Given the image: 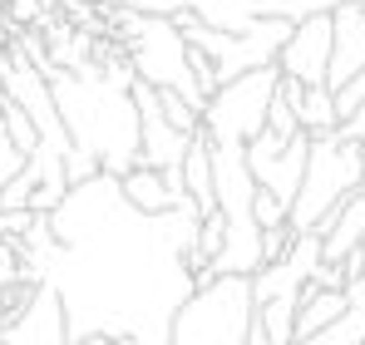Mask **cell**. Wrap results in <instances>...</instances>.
Returning a JSON list of instances; mask_svg holds the SVG:
<instances>
[{"label":"cell","mask_w":365,"mask_h":345,"mask_svg":"<svg viewBox=\"0 0 365 345\" xmlns=\"http://www.w3.org/2000/svg\"><path fill=\"white\" fill-rule=\"evenodd\" d=\"M0 247H5V237H0Z\"/></svg>","instance_id":"20"},{"label":"cell","mask_w":365,"mask_h":345,"mask_svg":"<svg viewBox=\"0 0 365 345\" xmlns=\"http://www.w3.org/2000/svg\"><path fill=\"white\" fill-rule=\"evenodd\" d=\"M182 187H187V197L197 202V212H202V217H212V212H217L212 138H207V128H197V133H192V143H187V158H182Z\"/></svg>","instance_id":"13"},{"label":"cell","mask_w":365,"mask_h":345,"mask_svg":"<svg viewBox=\"0 0 365 345\" xmlns=\"http://www.w3.org/2000/svg\"><path fill=\"white\" fill-rule=\"evenodd\" d=\"M346 311H351L346 291H336V287H306L302 291V306H297V341L316 336V331H326V326H331V321H341Z\"/></svg>","instance_id":"14"},{"label":"cell","mask_w":365,"mask_h":345,"mask_svg":"<svg viewBox=\"0 0 365 345\" xmlns=\"http://www.w3.org/2000/svg\"><path fill=\"white\" fill-rule=\"evenodd\" d=\"M361 187H365V153L356 143H346L341 133L311 138V163H306L302 197L292 207V232L297 237H321L326 222L341 212V202L356 197Z\"/></svg>","instance_id":"4"},{"label":"cell","mask_w":365,"mask_h":345,"mask_svg":"<svg viewBox=\"0 0 365 345\" xmlns=\"http://www.w3.org/2000/svg\"><path fill=\"white\" fill-rule=\"evenodd\" d=\"M109 15L119 25V45H123V55H128V64H133V74L143 84H153V89L182 94L202 114L207 94H202V84L192 74V50L182 40L178 20L173 15H138V10H119V5H109Z\"/></svg>","instance_id":"2"},{"label":"cell","mask_w":365,"mask_h":345,"mask_svg":"<svg viewBox=\"0 0 365 345\" xmlns=\"http://www.w3.org/2000/svg\"><path fill=\"white\" fill-rule=\"evenodd\" d=\"M257 222H262V232H267V227H282V222H292V207H287L282 197H272V192H262V187H257Z\"/></svg>","instance_id":"16"},{"label":"cell","mask_w":365,"mask_h":345,"mask_svg":"<svg viewBox=\"0 0 365 345\" xmlns=\"http://www.w3.org/2000/svg\"><path fill=\"white\" fill-rule=\"evenodd\" d=\"M5 345H74V336H69V311H64L60 291L45 287L35 291V301L5 326Z\"/></svg>","instance_id":"8"},{"label":"cell","mask_w":365,"mask_h":345,"mask_svg":"<svg viewBox=\"0 0 365 345\" xmlns=\"http://www.w3.org/2000/svg\"><path fill=\"white\" fill-rule=\"evenodd\" d=\"M257 336V291L252 277L197 282L168 326V345H252Z\"/></svg>","instance_id":"3"},{"label":"cell","mask_w":365,"mask_h":345,"mask_svg":"<svg viewBox=\"0 0 365 345\" xmlns=\"http://www.w3.org/2000/svg\"><path fill=\"white\" fill-rule=\"evenodd\" d=\"M277 84H282V69H252L242 79L222 84L207 109H202V128L212 143H252L267 133V114H272V99H277Z\"/></svg>","instance_id":"5"},{"label":"cell","mask_w":365,"mask_h":345,"mask_svg":"<svg viewBox=\"0 0 365 345\" xmlns=\"http://www.w3.org/2000/svg\"><path fill=\"white\" fill-rule=\"evenodd\" d=\"M361 242H365V187L356 197H346L341 212L326 222V232H321V257H326L331 267H346V262L361 252Z\"/></svg>","instance_id":"10"},{"label":"cell","mask_w":365,"mask_h":345,"mask_svg":"<svg viewBox=\"0 0 365 345\" xmlns=\"http://www.w3.org/2000/svg\"><path fill=\"white\" fill-rule=\"evenodd\" d=\"M316 5V15H336V10H346V5H356V0H311Z\"/></svg>","instance_id":"19"},{"label":"cell","mask_w":365,"mask_h":345,"mask_svg":"<svg viewBox=\"0 0 365 345\" xmlns=\"http://www.w3.org/2000/svg\"><path fill=\"white\" fill-rule=\"evenodd\" d=\"M247 163H252V177L262 192L282 197L287 207H297L306 182V163H311V133H297V138H282V133H262L247 143Z\"/></svg>","instance_id":"6"},{"label":"cell","mask_w":365,"mask_h":345,"mask_svg":"<svg viewBox=\"0 0 365 345\" xmlns=\"http://www.w3.org/2000/svg\"><path fill=\"white\" fill-rule=\"evenodd\" d=\"M336 94V114L341 118H351L356 109H365V69L351 79V84H341V89H331Z\"/></svg>","instance_id":"17"},{"label":"cell","mask_w":365,"mask_h":345,"mask_svg":"<svg viewBox=\"0 0 365 345\" xmlns=\"http://www.w3.org/2000/svg\"><path fill=\"white\" fill-rule=\"evenodd\" d=\"M267 128H272V133H282V138H297V133H302V123H297V109H292V104L282 99V84H277V99H272Z\"/></svg>","instance_id":"15"},{"label":"cell","mask_w":365,"mask_h":345,"mask_svg":"<svg viewBox=\"0 0 365 345\" xmlns=\"http://www.w3.org/2000/svg\"><path fill=\"white\" fill-rule=\"evenodd\" d=\"M282 99L297 109V123H302V133H311V138H321V133H336V128H341L336 94H331L326 84L306 89V84H297V79H287V74H282Z\"/></svg>","instance_id":"12"},{"label":"cell","mask_w":365,"mask_h":345,"mask_svg":"<svg viewBox=\"0 0 365 345\" xmlns=\"http://www.w3.org/2000/svg\"><path fill=\"white\" fill-rule=\"evenodd\" d=\"M123 187V202L133 207V212H143V217H163V212H173L182 197L173 192V182H168V172L148 168V163H138V168H128L119 177Z\"/></svg>","instance_id":"11"},{"label":"cell","mask_w":365,"mask_h":345,"mask_svg":"<svg viewBox=\"0 0 365 345\" xmlns=\"http://www.w3.org/2000/svg\"><path fill=\"white\" fill-rule=\"evenodd\" d=\"M60 104L64 133L79 153L99 158L109 177L138 168V99H133V64L123 45H104L84 69H50L45 74Z\"/></svg>","instance_id":"1"},{"label":"cell","mask_w":365,"mask_h":345,"mask_svg":"<svg viewBox=\"0 0 365 345\" xmlns=\"http://www.w3.org/2000/svg\"><path fill=\"white\" fill-rule=\"evenodd\" d=\"M331 50H336V25H331V15H306L302 25H292V40L282 45L277 69H282L287 79L306 84V89H316V84L331 89Z\"/></svg>","instance_id":"7"},{"label":"cell","mask_w":365,"mask_h":345,"mask_svg":"<svg viewBox=\"0 0 365 345\" xmlns=\"http://www.w3.org/2000/svg\"><path fill=\"white\" fill-rule=\"evenodd\" d=\"M331 25H336L331 89H341V84H351V79L365 69V10H361V0H356V5H346V10H336V15H331Z\"/></svg>","instance_id":"9"},{"label":"cell","mask_w":365,"mask_h":345,"mask_svg":"<svg viewBox=\"0 0 365 345\" xmlns=\"http://www.w3.org/2000/svg\"><path fill=\"white\" fill-rule=\"evenodd\" d=\"M361 10H365V0H361Z\"/></svg>","instance_id":"21"},{"label":"cell","mask_w":365,"mask_h":345,"mask_svg":"<svg viewBox=\"0 0 365 345\" xmlns=\"http://www.w3.org/2000/svg\"><path fill=\"white\" fill-rule=\"evenodd\" d=\"M346 301H351L356 311H365V267H361V252L346 262Z\"/></svg>","instance_id":"18"}]
</instances>
